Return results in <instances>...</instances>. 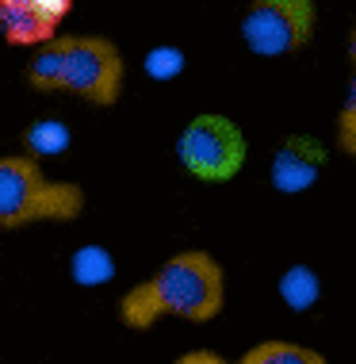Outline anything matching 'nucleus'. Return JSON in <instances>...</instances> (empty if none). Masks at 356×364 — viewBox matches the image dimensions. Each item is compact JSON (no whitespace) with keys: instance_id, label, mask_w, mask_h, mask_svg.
<instances>
[{"instance_id":"obj_1","label":"nucleus","mask_w":356,"mask_h":364,"mask_svg":"<svg viewBox=\"0 0 356 364\" xmlns=\"http://www.w3.org/2000/svg\"><path fill=\"white\" fill-rule=\"evenodd\" d=\"M123 73V54L104 35H54L27 62V85L35 92H73L92 107L119 104Z\"/></svg>"},{"instance_id":"obj_2","label":"nucleus","mask_w":356,"mask_h":364,"mask_svg":"<svg viewBox=\"0 0 356 364\" xmlns=\"http://www.w3.org/2000/svg\"><path fill=\"white\" fill-rule=\"evenodd\" d=\"M85 211V188L73 181H46L43 165L27 154L0 157V230L31 223H73Z\"/></svg>"},{"instance_id":"obj_3","label":"nucleus","mask_w":356,"mask_h":364,"mask_svg":"<svg viewBox=\"0 0 356 364\" xmlns=\"http://www.w3.org/2000/svg\"><path fill=\"white\" fill-rule=\"evenodd\" d=\"M150 291L161 307V318H184V322H211L222 311V264L203 250H184L173 253L161 269L153 272Z\"/></svg>"},{"instance_id":"obj_4","label":"nucleus","mask_w":356,"mask_h":364,"mask_svg":"<svg viewBox=\"0 0 356 364\" xmlns=\"http://www.w3.org/2000/svg\"><path fill=\"white\" fill-rule=\"evenodd\" d=\"M245 157H249V146H245L242 127L219 112L192 115L176 134V161L184 165L188 176L203 184L234 181L245 169Z\"/></svg>"},{"instance_id":"obj_5","label":"nucleus","mask_w":356,"mask_h":364,"mask_svg":"<svg viewBox=\"0 0 356 364\" xmlns=\"http://www.w3.org/2000/svg\"><path fill=\"white\" fill-rule=\"evenodd\" d=\"M314 35V0H249L242 43L257 58H288Z\"/></svg>"},{"instance_id":"obj_6","label":"nucleus","mask_w":356,"mask_h":364,"mask_svg":"<svg viewBox=\"0 0 356 364\" xmlns=\"http://www.w3.org/2000/svg\"><path fill=\"white\" fill-rule=\"evenodd\" d=\"M73 12V0H0V35L8 46H43Z\"/></svg>"},{"instance_id":"obj_7","label":"nucleus","mask_w":356,"mask_h":364,"mask_svg":"<svg viewBox=\"0 0 356 364\" xmlns=\"http://www.w3.org/2000/svg\"><path fill=\"white\" fill-rule=\"evenodd\" d=\"M325 173V146L314 134H288L272 154L269 165V181L276 192L284 196H299L306 188L322 181Z\"/></svg>"},{"instance_id":"obj_8","label":"nucleus","mask_w":356,"mask_h":364,"mask_svg":"<svg viewBox=\"0 0 356 364\" xmlns=\"http://www.w3.org/2000/svg\"><path fill=\"white\" fill-rule=\"evenodd\" d=\"M69 277L81 288H100V284L115 280V257L112 250L100 242H88V245H77L73 257H69Z\"/></svg>"},{"instance_id":"obj_9","label":"nucleus","mask_w":356,"mask_h":364,"mask_svg":"<svg viewBox=\"0 0 356 364\" xmlns=\"http://www.w3.org/2000/svg\"><path fill=\"white\" fill-rule=\"evenodd\" d=\"M276 291H280V299L288 311H311L314 303L322 299V277L311 264H288V269L280 272Z\"/></svg>"},{"instance_id":"obj_10","label":"nucleus","mask_w":356,"mask_h":364,"mask_svg":"<svg viewBox=\"0 0 356 364\" xmlns=\"http://www.w3.org/2000/svg\"><path fill=\"white\" fill-rule=\"evenodd\" d=\"M237 364H325L318 349H306L299 341H257L253 349L242 353Z\"/></svg>"},{"instance_id":"obj_11","label":"nucleus","mask_w":356,"mask_h":364,"mask_svg":"<svg viewBox=\"0 0 356 364\" xmlns=\"http://www.w3.org/2000/svg\"><path fill=\"white\" fill-rule=\"evenodd\" d=\"M23 142H27V157H58V154H65L69 150V142H73V131H69V123L62 119H35L31 127H27V134H23Z\"/></svg>"},{"instance_id":"obj_12","label":"nucleus","mask_w":356,"mask_h":364,"mask_svg":"<svg viewBox=\"0 0 356 364\" xmlns=\"http://www.w3.org/2000/svg\"><path fill=\"white\" fill-rule=\"evenodd\" d=\"M184 65H188V54L180 50V46L157 43V46H150L142 70H146V77H150V81H176V77L184 73Z\"/></svg>"},{"instance_id":"obj_13","label":"nucleus","mask_w":356,"mask_h":364,"mask_svg":"<svg viewBox=\"0 0 356 364\" xmlns=\"http://www.w3.org/2000/svg\"><path fill=\"white\" fill-rule=\"evenodd\" d=\"M338 146L345 154H356V88H349L338 115Z\"/></svg>"},{"instance_id":"obj_14","label":"nucleus","mask_w":356,"mask_h":364,"mask_svg":"<svg viewBox=\"0 0 356 364\" xmlns=\"http://www.w3.org/2000/svg\"><path fill=\"white\" fill-rule=\"evenodd\" d=\"M173 364H226V360L211 349H192V353H184V357H176Z\"/></svg>"}]
</instances>
